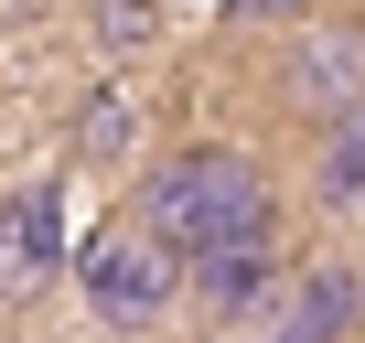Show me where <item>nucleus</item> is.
I'll return each instance as SVG.
<instances>
[{
	"instance_id": "nucleus-1",
	"label": "nucleus",
	"mask_w": 365,
	"mask_h": 343,
	"mask_svg": "<svg viewBox=\"0 0 365 343\" xmlns=\"http://www.w3.org/2000/svg\"><path fill=\"white\" fill-rule=\"evenodd\" d=\"M140 215H150L182 258H215V247H237V236H269V172H258L247 150L205 139V150L161 161L150 183H140Z\"/></svg>"
},
{
	"instance_id": "nucleus-2",
	"label": "nucleus",
	"mask_w": 365,
	"mask_h": 343,
	"mask_svg": "<svg viewBox=\"0 0 365 343\" xmlns=\"http://www.w3.org/2000/svg\"><path fill=\"white\" fill-rule=\"evenodd\" d=\"M182 279H194V258H182L140 204L108 215V226L76 247V290H86V311H97L108 332H150V322L182 300Z\"/></svg>"
},
{
	"instance_id": "nucleus-3",
	"label": "nucleus",
	"mask_w": 365,
	"mask_h": 343,
	"mask_svg": "<svg viewBox=\"0 0 365 343\" xmlns=\"http://www.w3.org/2000/svg\"><path fill=\"white\" fill-rule=\"evenodd\" d=\"M279 86H290L301 118H344V107H365V33H354V22H312V33H290Z\"/></svg>"
},
{
	"instance_id": "nucleus-4",
	"label": "nucleus",
	"mask_w": 365,
	"mask_h": 343,
	"mask_svg": "<svg viewBox=\"0 0 365 343\" xmlns=\"http://www.w3.org/2000/svg\"><path fill=\"white\" fill-rule=\"evenodd\" d=\"M354 322H365V279L354 268H301L279 322H269V343H344Z\"/></svg>"
},
{
	"instance_id": "nucleus-5",
	"label": "nucleus",
	"mask_w": 365,
	"mask_h": 343,
	"mask_svg": "<svg viewBox=\"0 0 365 343\" xmlns=\"http://www.w3.org/2000/svg\"><path fill=\"white\" fill-rule=\"evenodd\" d=\"M54 258H65V215H54V194L33 183V194H11V204H0V290L54 279Z\"/></svg>"
},
{
	"instance_id": "nucleus-6",
	"label": "nucleus",
	"mask_w": 365,
	"mask_h": 343,
	"mask_svg": "<svg viewBox=\"0 0 365 343\" xmlns=\"http://www.w3.org/2000/svg\"><path fill=\"white\" fill-rule=\"evenodd\" d=\"M269 247H279V236H237V247H215V258H194V279H205V300H215V311H247V300L269 290V268H279Z\"/></svg>"
},
{
	"instance_id": "nucleus-7",
	"label": "nucleus",
	"mask_w": 365,
	"mask_h": 343,
	"mask_svg": "<svg viewBox=\"0 0 365 343\" xmlns=\"http://www.w3.org/2000/svg\"><path fill=\"white\" fill-rule=\"evenodd\" d=\"M322 204H365V107L333 118V150H322Z\"/></svg>"
},
{
	"instance_id": "nucleus-8",
	"label": "nucleus",
	"mask_w": 365,
	"mask_h": 343,
	"mask_svg": "<svg viewBox=\"0 0 365 343\" xmlns=\"http://www.w3.org/2000/svg\"><path fill=\"white\" fill-rule=\"evenodd\" d=\"M76 150H86V161H118V150H129V107H118V97H86V118H76Z\"/></svg>"
},
{
	"instance_id": "nucleus-9",
	"label": "nucleus",
	"mask_w": 365,
	"mask_h": 343,
	"mask_svg": "<svg viewBox=\"0 0 365 343\" xmlns=\"http://www.w3.org/2000/svg\"><path fill=\"white\" fill-rule=\"evenodd\" d=\"M247 11H269V22H279V11H301V0H247Z\"/></svg>"
}]
</instances>
